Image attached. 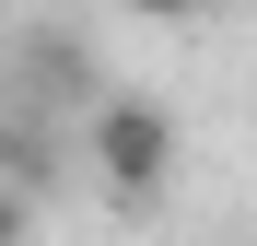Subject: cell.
Instances as JSON below:
<instances>
[{"instance_id": "2", "label": "cell", "mask_w": 257, "mask_h": 246, "mask_svg": "<svg viewBox=\"0 0 257 246\" xmlns=\"http://www.w3.org/2000/svg\"><path fill=\"white\" fill-rule=\"evenodd\" d=\"M0 176H12V188H35V176H47V129H24V106L0 117Z\"/></svg>"}, {"instance_id": "3", "label": "cell", "mask_w": 257, "mask_h": 246, "mask_svg": "<svg viewBox=\"0 0 257 246\" xmlns=\"http://www.w3.org/2000/svg\"><path fill=\"white\" fill-rule=\"evenodd\" d=\"M35 234V188H12V176H0V246H24Z\"/></svg>"}, {"instance_id": "1", "label": "cell", "mask_w": 257, "mask_h": 246, "mask_svg": "<svg viewBox=\"0 0 257 246\" xmlns=\"http://www.w3.org/2000/svg\"><path fill=\"white\" fill-rule=\"evenodd\" d=\"M94 176L117 199H164V176H176V117L152 94H94Z\"/></svg>"}, {"instance_id": "4", "label": "cell", "mask_w": 257, "mask_h": 246, "mask_svg": "<svg viewBox=\"0 0 257 246\" xmlns=\"http://www.w3.org/2000/svg\"><path fill=\"white\" fill-rule=\"evenodd\" d=\"M141 24H187V12H210V0H128Z\"/></svg>"}]
</instances>
